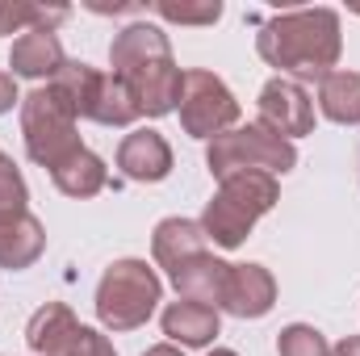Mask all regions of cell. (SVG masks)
<instances>
[{"label":"cell","mask_w":360,"mask_h":356,"mask_svg":"<svg viewBox=\"0 0 360 356\" xmlns=\"http://www.w3.org/2000/svg\"><path fill=\"white\" fill-rule=\"evenodd\" d=\"M109 63H113V76L126 84L139 117H164L172 113L180 101V80L184 72L172 59V46L164 38V30L155 25H126L113 46H109Z\"/></svg>","instance_id":"6da1fadb"},{"label":"cell","mask_w":360,"mask_h":356,"mask_svg":"<svg viewBox=\"0 0 360 356\" xmlns=\"http://www.w3.org/2000/svg\"><path fill=\"white\" fill-rule=\"evenodd\" d=\"M340 17L331 8H293L264 21V30L256 34V51L260 59L293 72L297 80H323L331 76L335 59H340Z\"/></svg>","instance_id":"7a4b0ae2"},{"label":"cell","mask_w":360,"mask_h":356,"mask_svg":"<svg viewBox=\"0 0 360 356\" xmlns=\"http://www.w3.org/2000/svg\"><path fill=\"white\" fill-rule=\"evenodd\" d=\"M276 180L269 172H239V177H226L222 180V189L214 193V201L205 205V214H201V231H205V239H214L218 248H239L248 235H252V227H256V218L260 214H269L272 205H276Z\"/></svg>","instance_id":"3957f363"},{"label":"cell","mask_w":360,"mask_h":356,"mask_svg":"<svg viewBox=\"0 0 360 356\" xmlns=\"http://www.w3.org/2000/svg\"><path fill=\"white\" fill-rule=\"evenodd\" d=\"M160 276L147 260H117L105 268L101 285H96V319L109 331H134L151 319L155 302H160Z\"/></svg>","instance_id":"277c9868"},{"label":"cell","mask_w":360,"mask_h":356,"mask_svg":"<svg viewBox=\"0 0 360 356\" xmlns=\"http://www.w3.org/2000/svg\"><path fill=\"white\" fill-rule=\"evenodd\" d=\"M21 134H25V151L34 164L59 168L68 155L80 151V134H76V109L63 101V92L55 84L34 89L21 101Z\"/></svg>","instance_id":"5b68a950"},{"label":"cell","mask_w":360,"mask_h":356,"mask_svg":"<svg viewBox=\"0 0 360 356\" xmlns=\"http://www.w3.org/2000/svg\"><path fill=\"white\" fill-rule=\"evenodd\" d=\"M205 164L218 180L239 177V172H289L297 164V151L293 143H285L281 134H272L269 126H239L231 134H218L210 139V151H205Z\"/></svg>","instance_id":"8992f818"},{"label":"cell","mask_w":360,"mask_h":356,"mask_svg":"<svg viewBox=\"0 0 360 356\" xmlns=\"http://www.w3.org/2000/svg\"><path fill=\"white\" fill-rule=\"evenodd\" d=\"M176 109H180V126L193 139H218L239 117V101L231 96V89L214 72H201V68L184 72Z\"/></svg>","instance_id":"52a82bcc"},{"label":"cell","mask_w":360,"mask_h":356,"mask_svg":"<svg viewBox=\"0 0 360 356\" xmlns=\"http://www.w3.org/2000/svg\"><path fill=\"white\" fill-rule=\"evenodd\" d=\"M260 126H269L285 143L310 134L314 130V105H310L306 89L297 80H285V76L269 80L260 92Z\"/></svg>","instance_id":"ba28073f"},{"label":"cell","mask_w":360,"mask_h":356,"mask_svg":"<svg viewBox=\"0 0 360 356\" xmlns=\"http://www.w3.org/2000/svg\"><path fill=\"white\" fill-rule=\"evenodd\" d=\"M276 302V281L264 265H231V281L222 293V310L235 319H260Z\"/></svg>","instance_id":"9c48e42d"},{"label":"cell","mask_w":360,"mask_h":356,"mask_svg":"<svg viewBox=\"0 0 360 356\" xmlns=\"http://www.w3.org/2000/svg\"><path fill=\"white\" fill-rule=\"evenodd\" d=\"M117 168L130 180H143V184H155L172 172V147L160 130H134L122 139L117 147Z\"/></svg>","instance_id":"30bf717a"},{"label":"cell","mask_w":360,"mask_h":356,"mask_svg":"<svg viewBox=\"0 0 360 356\" xmlns=\"http://www.w3.org/2000/svg\"><path fill=\"white\" fill-rule=\"evenodd\" d=\"M46 252V231L30 210L0 214V268H30Z\"/></svg>","instance_id":"8fae6325"},{"label":"cell","mask_w":360,"mask_h":356,"mask_svg":"<svg viewBox=\"0 0 360 356\" xmlns=\"http://www.w3.org/2000/svg\"><path fill=\"white\" fill-rule=\"evenodd\" d=\"M226 281H231V265H222L218 256H210V252H201V256H193V260H184V265L172 272V285H176L180 298H188V302H214V310L222 306V293H226Z\"/></svg>","instance_id":"7c38bea8"},{"label":"cell","mask_w":360,"mask_h":356,"mask_svg":"<svg viewBox=\"0 0 360 356\" xmlns=\"http://www.w3.org/2000/svg\"><path fill=\"white\" fill-rule=\"evenodd\" d=\"M63 46L55 38V30H30L13 42V55H8V68L13 76H30V80H42V76H59L63 68Z\"/></svg>","instance_id":"4fadbf2b"},{"label":"cell","mask_w":360,"mask_h":356,"mask_svg":"<svg viewBox=\"0 0 360 356\" xmlns=\"http://www.w3.org/2000/svg\"><path fill=\"white\" fill-rule=\"evenodd\" d=\"M151 252H155V265L168 268V276H172L184 260L205 252V231L193 218H164L151 235Z\"/></svg>","instance_id":"5bb4252c"},{"label":"cell","mask_w":360,"mask_h":356,"mask_svg":"<svg viewBox=\"0 0 360 356\" xmlns=\"http://www.w3.org/2000/svg\"><path fill=\"white\" fill-rule=\"evenodd\" d=\"M164 336L180 340L184 348H205L214 336H218V310L205 306V302H188L180 298L164 310Z\"/></svg>","instance_id":"9a60e30c"},{"label":"cell","mask_w":360,"mask_h":356,"mask_svg":"<svg viewBox=\"0 0 360 356\" xmlns=\"http://www.w3.org/2000/svg\"><path fill=\"white\" fill-rule=\"evenodd\" d=\"M80 331V323H76V314L63 306V302H46L34 319H30V327H25V340H30V348L38 356H59L68 348V340Z\"/></svg>","instance_id":"2e32d148"},{"label":"cell","mask_w":360,"mask_h":356,"mask_svg":"<svg viewBox=\"0 0 360 356\" xmlns=\"http://www.w3.org/2000/svg\"><path fill=\"white\" fill-rule=\"evenodd\" d=\"M319 109L340 126L360 122V72H331L319 80Z\"/></svg>","instance_id":"e0dca14e"},{"label":"cell","mask_w":360,"mask_h":356,"mask_svg":"<svg viewBox=\"0 0 360 356\" xmlns=\"http://www.w3.org/2000/svg\"><path fill=\"white\" fill-rule=\"evenodd\" d=\"M51 180H55V189L68 193V197H92V193H101V189L109 184V172H105V164L92 155L89 147H80V151L68 155L59 168H51Z\"/></svg>","instance_id":"ac0fdd59"},{"label":"cell","mask_w":360,"mask_h":356,"mask_svg":"<svg viewBox=\"0 0 360 356\" xmlns=\"http://www.w3.org/2000/svg\"><path fill=\"white\" fill-rule=\"evenodd\" d=\"M68 17V8H46V4H25V0H0V34H21V30H55Z\"/></svg>","instance_id":"d6986e66"},{"label":"cell","mask_w":360,"mask_h":356,"mask_svg":"<svg viewBox=\"0 0 360 356\" xmlns=\"http://www.w3.org/2000/svg\"><path fill=\"white\" fill-rule=\"evenodd\" d=\"M134 117H139V109H134V101H130L126 84L109 72V76L101 80V92H96L92 122H101V126H130Z\"/></svg>","instance_id":"ffe728a7"},{"label":"cell","mask_w":360,"mask_h":356,"mask_svg":"<svg viewBox=\"0 0 360 356\" xmlns=\"http://www.w3.org/2000/svg\"><path fill=\"white\" fill-rule=\"evenodd\" d=\"M276 352L281 356H331V344L323 340V331L306 327V323H293L276 336Z\"/></svg>","instance_id":"44dd1931"},{"label":"cell","mask_w":360,"mask_h":356,"mask_svg":"<svg viewBox=\"0 0 360 356\" xmlns=\"http://www.w3.org/2000/svg\"><path fill=\"white\" fill-rule=\"evenodd\" d=\"M155 13L164 17V21H180V25H214L218 17H222V4L218 0H205V4H184V0H160L155 4Z\"/></svg>","instance_id":"7402d4cb"},{"label":"cell","mask_w":360,"mask_h":356,"mask_svg":"<svg viewBox=\"0 0 360 356\" xmlns=\"http://www.w3.org/2000/svg\"><path fill=\"white\" fill-rule=\"evenodd\" d=\"M25 180L17 172V164L0 151V214H17V210H25Z\"/></svg>","instance_id":"603a6c76"},{"label":"cell","mask_w":360,"mask_h":356,"mask_svg":"<svg viewBox=\"0 0 360 356\" xmlns=\"http://www.w3.org/2000/svg\"><path fill=\"white\" fill-rule=\"evenodd\" d=\"M59 356H117L113 352V344L101 336V331H92V327H80L72 340H68V348Z\"/></svg>","instance_id":"cb8c5ba5"},{"label":"cell","mask_w":360,"mask_h":356,"mask_svg":"<svg viewBox=\"0 0 360 356\" xmlns=\"http://www.w3.org/2000/svg\"><path fill=\"white\" fill-rule=\"evenodd\" d=\"M13 101H17V84H13V76H4V72H0V113H8V109H13Z\"/></svg>","instance_id":"d4e9b609"},{"label":"cell","mask_w":360,"mask_h":356,"mask_svg":"<svg viewBox=\"0 0 360 356\" xmlns=\"http://www.w3.org/2000/svg\"><path fill=\"white\" fill-rule=\"evenodd\" d=\"M331 356H360V336H348V340H340V344L331 348Z\"/></svg>","instance_id":"484cf974"},{"label":"cell","mask_w":360,"mask_h":356,"mask_svg":"<svg viewBox=\"0 0 360 356\" xmlns=\"http://www.w3.org/2000/svg\"><path fill=\"white\" fill-rule=\"evenodd\" d=\"M143 356H180V352L172 348V344H160V348H147Z\"/></svg>","instance_id":"4316f807"},{"label":"cell","mask_w":360,"mask_h":356,"mask_svg":"<svg viewBox=\"0 0 360 356\" xmlns=\"http://www.w3.org/2000/svg\"><path fill=\"white\" fill-rule=\"evenodd\" d=\"M205 356H239V352H231V348H214V352H205Z\"/></svg>","instance_id":"83f0119b"}]
</instances>
